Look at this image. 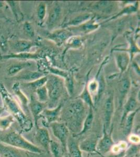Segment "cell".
I'll list each match as a JSON object with an SVG mask.
<instances>
[{"mask_svg": "<svg viewBox=\"0 0 140 157\" xmlns=\"http://www.w3.org/2000/svg\"><path fill=\"white\" fill-rule=\"evenodd\" d=\"M62 105H59L55 108L51 109H44L41 113L40 118H44V122L46 124V126L47 127L50 124L58 121L60 115Z\"/></svg>", "mask_w": 140, "mask_h": 157, "instance_id": "9c48e42d", "label": "cell"}, {"mask_svg": "<svg viewBox=\"0 0 140 157\" xmlns=\"http://www.w3.org/2000/svg\"><path fill=\"white\" fill-rule=\"evenodd\" d=\"M46 88L50 103H52V105H55L62 94V83L58 78L54 77L47 82Z\"/></svg>", "mask_w": 140, "mask_h": 157, "instance_id": "5b68a950", "label": "cell"}, {"mask_svg": "<svg viewBox=\"0 0 140 157\" xmlns=\"http://www.w3.org/2000/svg\"><path fill=\"white\" fill-rule=\"evenodd\" d=\"M94 118V113H93V108L89 107V112L84 120L81 130L78 132V134L73 135V137H76L83 135L90 130L93 125Z\"/></svg>", "mask_w": 140, "mask_h": 157, "instance_id": "2e32d148", "label": "cell"}, {"mask_svg": "<svg viewBox=\"0 0 140 157\" xmlns=\"http://www.w3.org/2000/svg\"><path fill=\"white\" fill-rule=\"evenodd\" d=\"M70 33L67 32L66 30H60L52 35V39L55 40V42L59 44H61L66 39L69 37Z\"/></svg>", "mask_w": 140, "mask_h": 157, "instance_id": "f1b7e54d", "label": "cell"}, {"mask_svg": "<svg viewBox=\"0 0 140 157\" xmlns=\"http://www.w3.org/2000/svg\"><path fill=\"white\" fill-rule=\"evenodd\" d=\"M137 106H138V102L137 100L133 97H131L129 99L128 102H127L126 105L124 106V112L123 114V117L121 120V126H122L123 121L127 116L130 113L133 112L134 111H136Z\"/></svg>", "mask_w": 140, "mask_h": 157, "instance_id": "44dd1931", "label": "cell"}, {"mask_svg": "<svg viewBox=\"0 0 140 157\" xmlns=\"http://www.w3.org/2000/svg\"><path fill=\"white\" fill-rule=\"evenodd\" d=\"M4 5V2H1V1H0V7H2V6H3Z\"/></svg>", "mask_w": 140, "mask_h": 157, "instance_id": "f35d334b", "label": "cell"}, {"mask_svg": "<svg viewBox=\"0 0 140 157\" xmlns=\"http://www.w3.org/2000/svg\"><path fill=\"white\" fill-rule=\"evenodd\" d=\"M23 150L0 143V157H27Z\"/></svg>", "mask_w": 140, "mask_h": 157, "instance_id": "4fadbf2b", "label": "cell"}, {"mask_svg": "<svg viewBox=\"0 0 140 157\" xmlns=\"http://www.w3.org/2000/svg\"><path fill=\"white\" fill-rule=\"evenodd\" d=\"M38 18L40 21H43L44 20L46 14V5L44 3L39 4L38 6L37 11Z\"/></svg>", "mask_w": 140, "mask_h": 157, "instance_id": "d6a6232c", "label": "cell"}, {"mask_svg": "<svg viewBox=\"0 0 140 157\" xmlns=\"http://www.w3.org/2000/svg\"><path fill=\"white\" fill-rule=\"evenodd\" d=\"M36 139L39 144L44 148L48 154H50V144L51 142V138L49 132L46 128H37Z\"/></svg>", "mask_w": 140, "mask_h": 157, "instance_id": "8fae6325", "label": "cell"}, {"mask_svg": "<svg viewBox=\"0 0 140 157\" xmlns=\"http://www.w3.org/2000/svg\"><path fill=\"white\" fill-rule=\"evenodd\" d=\"M29 106L30 108V112L32 114L35 120V124L37 128H38V120L40 118V116L44 109L45 104L44 103L39 102L35 97L32 96L30 98V102L29 103Z\"/></svg>", "mask_w": 140, "mask_h": 157, "instance_id": "30bf717a", "label": "cell"}, {"mask_svg": "<svg viewBox=\"0 0 140 157\" xmlns=\"http://www.w3.org/2000/svg\"><path fill=\"white\" fill-rule=\"evenodd\" d=\"M35 43L26 40H17L11 43V48L14 52V54L29 52L32 47L36 46Z\"/></svg>", "mask_w": 140, "mask_h": 157, "instance_id": "7c38bea8", "label": "cell"}, {"mask_svg": "<svg viewBox=\"0 0 140 157\" xmlns=\"http://www.w3.org/2000/svg\"><path fill=\"white\" fill-rule=\"evenodd\" d=\"M67 151L70 157H83L82 151L79 147V143L73 137H69L68 139Z\"/></svg>", "mask_w": 140, "mask_h": 157, "instance_id": "e0dca14e", "label": "cell"}, {"mask_svg": "<svg viewBox=\"0 0 140 157\" xmlns=\"http://www.w3.org/2000/svg\"><path fill=\"white\" fill-rule=\"evenodd\" d=\"M89 14H83L76 17V18L72 20L70 25H77L82 23L83 21H86L89 18Z\"/></svg>", "mask_w": 140, "mask_h": 157, "instance_id": "836d02e7", "label": "cell"}, {"mask_svg": "<svg viewBox=\"0 0 140 157\" xmlns=\"http://www.w3.org/2000/svg\"><path fill=\"white\" fill-rule=\"evenodd\" d=\"M85 111V106L82 100H76L71 104L66 115L67 120V123L66 124L69 129L75 130V132H78L83 123Z\"/></svg>", "mask_w": 140, "mask_h": 157, "instance_id": "3957f363", "label": "cell"}, {"mask_svg": "<svg viewBox=\"0 0 140 157\" xmlns=\"http://www.w3.org/2000/svg\"><path fill=\"white\" fill-rule=\"evenodd\" d=\"M23 30L27 36L30 38L34 37L35 36V29L32 24L26 21L23 25Z\"/></svg>", "mask_w": 140, "mask_h": 157, "instance_id": "1f68e13d", "label": "cell"}, {"mask_svg": "<svg viewBox=\"0 0 140 157\" xmlns=\"http://www.w3.org/2000/svg\"><path fill=\"white\" fill-rule=\"evenodd\" d=\"M36 94L37 95L38 100L39 102L45 103L48 100V90L46 86H44L41 88L38 89L36 90Z\"/></svg>", "mask_w": 140, "mask_h": 157, "instance_id": "83f0119b", "label": "cell"}, {"mask_svg": "<svg viewBox=\"0 0 140 157\" xmlns=\"http://www.w3.org/2000/svg\"><path fill=\"white\" fill-rule=\"evenodd\" d=\"M134 157V155H125L124 157Z\"/></svg>", "mask_w": 140, "mask_h": 157, "instance_id": "ab89813d", "label": "cell"}, {"mask_svg": "<svg viewBox=\"0 0 140 157\" xmlns=\"http://www.w3.org/2000/svg\"><path fill=\"white\" fill-rule=\"evenodd\" d=\"M44 77V74L39 71H26L20 75L13 77L12 79L16 80H23L26 82H30L38 80Z\"/></svg>", "mask_w": 140, "mask_h": 157, "instance_id": "9a60e30c", "label": "cell"}, {"mask_svg": "<svg viewBox=\"0 0 140 157\" xmlns=\"http://www.w3.org/2000/svg\"><path fill=\"white\" fill-rule=\"evenodd\" d=\"M112 130L113 128L112 127L110 132H108L103 128V136L98 140L97 145V150L99 155L101 156L110 152L115 145L112 138Z\"/></svg>", "mask_w": 140, "mask_h": 157, "instance_id": "8992f818", "label": "cell"}, {"mask_svg": "<svg viewBox=\"0 0 140 157\" xmlns=\"http://www.w3.org/2000/svg\"><path fill=\"white\" fill-rule=\"evenodd\" d=\"M4 111H5V109H4L3 107H0V116H1V115L2 114V113Z\"/></svg>", "mask_w": 140, "mask_h": 157, "instance_id": "74e56055", "label": "cell"}, {"mask_svg": "<svg viewBox=\"0 0 140 157\" xmlns=\"http://www.w3.org/2000/svg\"><path fill=\"white\" fill-rule=\"evenodd\" d=\"M50 153H51L53 157H63V148L60 144L53 140H51L50 144Z\"/></svg>", "mask_w": 140, "mask_h": 157, "instance_id": "603a6c76", "label": "cell"}, {"mask_svg": "<svg viewBox=\"0 0 140 157\" xmlns=\"http://www.w3.org/2000/svg\"><path fill=\"white\" fill-rule=\"evenodd\" d=\"M117 64L121 72H124L128 67L129 63L130 58L128 54L125 52L119 54L116 57Z\"/></svg>", "mask_w": 140, "mask_h": 157, "instance_id": "cb8c5ba5", "label": "cell"}, {"mask_svg": "<svg viewBox=\"0 0 140 157\" xmlns=\"http://www.w3.org/2000/svg\"><path fill=\"white\" fill-rule=\"evenodd\" d=\"M48 81V78L46 77H44L41 78H39L38 80L32 81V82H27L26 83L23 84L28 88L36 90L39 88H41L47 83Z\"/></svg>", "mask_w": 140, "mask_h": 157, "instance_id": "484cf974", "label": "cell"}, {"mask_svg": "<svg viewBox=\"0 0 140 157\" xmlns=\"http://www.w3.org/2000/svg\"><path fill=\"white\" fill-rule=\"evenodd\" d=\"M97 25L92 24L86 23L82 26V29L84 32H89L91 30H94L97 28Z\"/></svg>", "mask_w": 140, "mask_h": 157, "instance_id": "e575fe53", "label": "cell"}, {"mask_svg": "<svg viewBox=\"0 0 140 157\" xmlns=\"http://www.w3.org/2000/svg\"><path fill=\"white\" fill-rule=\"evenodd\" d=\"M61 14L60 7L56 6L53 8L51 11L48 18V24L49 26H52L55 24L58 21Z\"/></svg>", "mask_w": 140, "mask_h": 157, "instance_id": "4316f807", "label": "cell"}, {"mask_svg": "<svg viewBox=\"0 0 140 157\" xmlns=\"http://www.w3.org/2000/svg\"><path fill=\"white\" fill-rule=\"evenodd\" d=\"M53 135L58 139L65 152H67V144L69 138V129L66 123L55 121L50 124Z\"/></svg>", "mask_w": 140, "mask_h": 157, "instance_id": "277c9868", "label": "cell"}, {"mask_svg": "<svg viewBox=\"0 0 140 157\" xmlns=\"http://www.w3.org/2000/svg\"><path fill=\"white\" fill-rule=\"evenodd\" d=\"M129 140L133 144H137L140 143V137H138V136L134 135V134H132V135H130Z\"/></svg>", "mask_w": 140, "mask_h": 157, "instance_id": "d590c367", "label": "cell"}, {"mask_svg": "<svg viewBox=\"0 0 140 157\" xmlns=\"http://www.w3.org/2000/svg\"><path fill=\"white\" fill-rule=\"evenodd\" d=\"M98 140L99 137L97 135L92 134L79 143L80 149L81 151L88 153H95L99 155L97 150V145Z\"/></svg>", "mask_w": 140, "mask_h": 157, "instance_id": "52a82bcc", "label": "cell"}, {"mask_svg": "<svg viewBox=\"0 0 140 157\" xmlns=\"http://www.w3.org/2000/svg\"><path fill=\"white\" fill-rule=\"evenodd\" d=\"M15 118L12 115L0 117V131L7 130L15 121Z\"/></svg>", "mask_w": 140, "mask_h": 157, "instance_id": "d4e9b609", "label": "cell"}, {"mask_svg": "<svg viewBox=\"0 0 140 157\" xmlns=\"http://www.w3.org/2000/svg\"><path fill=\"white\" fill-rule=\"evenodd\" d=\"M0 143H3L20 150L28 151L31 154L40 155L43 150L28 141L19 132L11 131L0 135Z\"/></svg>", "mask_w": 140, "mask_h": 157, "instance_id": "7a4b0ae2", "label": "cell"}, {"mask_svg": "<svg viewBox=\"0 0 140 157\" xmlns=\"http://www.w3.org/2000/svg\"><path fill=\"white\" fill-rule=\"evenodd\" d=\"M38 58V56L36 54L29 53V52H23L19 54H12L2 56V58L4 59H36Z\"/></svg>", "mask_w": 140, "mask_h": 157, "instance_id": "7402d4cb", "label": "cell"}, {"mask_svg": "<svg viewBox=\"0 0 140 157\" xmlns=\"http://www.w3.org/2000/svg\"><path fill=\"white\" fill-rule=\"evenodd\" d=\"M114 112V97L112 95L107 98L104 104V123L103 128L108 132Z\"/></svg>", "mask_w": 140, "mask_h": 157, "instance_id": "ba28073f", "label": "cell"}, {"mask_svg": "<svg viewBox=\"0 0 140 157\" xmlns=\"http://www.w3.org/2000/svg\"><path fill=\"white\" fill-rule=\"evenodd\" d=\"M130 86V81L126 78L124 79L121 82L120 86V95H121V102L120 103H122L123 102V100L124 98V97L126 96V94L127 93Z\"/></svg>", "mask_w": 140, "mask_h": 157, "instance_id": "4dcf8cb0", "label": "cell"}, {"mask_svg": "<svg viewBox=\"0 0 140 157\" xmlns=\"http://www.w3.org/2000/svg\"><path fill=\"white\" fill-rule=\"evenodd\" d=\"M139 109H138L136 111H134L133 112L130 113V114L127 116L123 123V132L124 135L128 136L130 135L133 126V122L134 117L137 112H138Z\"/></svg>", "mask_w": 140, "mask_h": 157, "instance_id": "ac0fdd59", "label": "cell"}, {"mask_svg": "<svg viewBox=\"0 0 140 157\" xmlns=\"http://www.w3.org/2000/svg\"><path fill=\"white\" fill-rule=\"evenodd\" d=\"M0 95L3 102V107L5 110L10 113V114L18 121L21 131L27 132L32 130L33 127L32 121L27 116L20 104L1 82Z\"/></svg>", "mask_w": 140, "mask_h": 157, "instance_id": "6da1fadb", "label": "cell"}, {"mask_svg": "<svg viewBox=\"0 0 140 157\" xmlns=\"http://www.w3.org/2000/svg\"><path fill=\"white\" fill-rule=\"evenodd\" d=\"M67 157H70V155H67Z\"/></svg>", "mask_w": 140, "mask_h": 157, "instance_id": "60d3db41", "label": "cell"}, {"mask_svg": "<svg viewBox=\"0 0 140 157\" xmlns=\"http://www.w3.org/2000/svg\"><path fill=\"white\" fill-rule=\"evenodd\" d=\"M6 3L7 4L10 8L13 16H14L15 18L17 21H20L23 19V14L21 9L19 2L7 1H6Z\"/></svg>", "mask_w": 140, "mask_h": 157, "instance_id": "ffe728a7", "label": "cell"}, {"mask_svg": "<svg viewBox=\"0 0 140 157\" xmlns=\"http://www.w3.org/2000/svg\"><path fill=\"white\" fill-rule=\"evenodd\" d=\"M97 83L94 81V82H92L89 85V92H95L97 91Z\"/></svg>", "mask_w": 140, "mask_h": 157, "instance_id": "8d00e7d4", "label": "cell"}, {"mask_svg": "<svg viewBox=\"0 0 140 157\" xmlns=\"http://www.w3.org/2000/svg\"><path fill=\"white\" fill-rule=\"evenodd\" d=\"M13 92L16 95L17 98L21 103V105L25 108H27L28 105L29 101L26 96L24 94L23 91H21L20 86V83L19 82H15L12 87Z\"/></svg>", "mask_w": 140, "mask_h": 157, "instance_id": "d6986e66", "label": "cell"}, {"mask_svg": "<svg viewBox=\"0 0 140 157\" xmlns=\"http://www.w3.org/2000/svg\"><path fill=\"white\" fill-rule=\"evenodd\" d=\"M79 98H80V100H82L83 102H84L85 104L88 105L89 107L94 108V103H93V101L92 98L91 97L89 90L86 87L85 88L84 90L83 91L82 94L80 95Z\"/></svg>", "mask_w": 140, "mask_h": 157, "instance_id": "f546056e", "label": "cell"}, {"mask_svg": "<svg viewBox=\"0 0 140 157\" xmlns=\"http://www.w3.org/2000/svg\"><path fill=\"white\" fill-rule=\"evenodd\" d=\"M31 66V63L28 61H18L9 65L7 68L6 72L9 77H14L26 68Z\"/></svg>", "mask_w": 140, "mask_h": 157, "instance_id": "5bb4252c", "label": "cell"}]
</instances>
